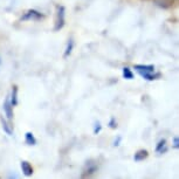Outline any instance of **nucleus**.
<instances>
[{"label":"nucleus","mask_w":179,"mask_h":179,"mask_svg":"<svg viewBox=\"0 0 179 179\" xmlns=\"http://www.w3.org/2000/svg\"><path fill=\"white\" fill-rule=\"evenodd\" d=\"M109 127H110L111 129H116V128H117V122H116L115 117L110 118V121H109Z\"/></svg>","instance_id":"nucleus-16"},{"label":"nucleus","mask_w":179,"mask_h":179,"mask_svg":"<svg viewBox=\"0 0 179 179\" xmlns=\"http://www.w3.org/2000/svg\"><path fill=\"white\" fill-rule=\"evenodd\" d=\"M41 19H44V14H41L40 12L35 10H28L26 13H23L21 17V21H27V20H34V21H39Z\"/></svg>","instance_id":"nucleus-2"},{"label":"nucleus","mask_w":179,"mask_h":179,"mask_svg":"<svg viewBox=\"0 0 179 179\" xmlns=\"http://www.w3.org/2000/svg\"><path fill=\"white\" fill-rule=\"evenodd\" d=\"M135 69L143 77L146 74L153 73L155 72V66L153 65H135Z\"/></svg>","instance_id":"nucleus-3"},{"label":"nucleus","mask_w":179,"mask_h":179,"mask_svg":"<svg viewBox=\"0 0 179 179\" xmlns=\"http://www.w3.org/2000/svg\"><path fill=\"white\" fill-rule=\"evenodd\" d=\"M119 142H121V137H118L117 140H115V142H114V145L118 146V145H119Z\"/></svg>","instance_id":"nucleus-18"},{"label":"nucleus","mask_w":179,"mask_h":179,"mask_svg":"<svg viewBox=\"0 0 179 179\" xmlns=\"http://www.w3.org/2000/svg\"><path fill=\"white\" fill-rule=\"evenodd\" d=\"M97 169H98V166H97V164L94 160H88V162L85 163L82 177H89L91 174H94L97 171Z\"/></svg>","instance_id":"nucleus-4"},{"label":"nucleus","mask_w":179,"mask_h":179,"mask_svg":"<svg viewBox=\"0 0 179 179\" xmlns=\"http://www.w3.org/2000/svg\"><path fill=\"white\" fill-rule=\"evenodd\" d=\"M11 103L13 106H15L18 104V87L17 85H13L12 88V96H11Z\"/></svg>","instance_id":"nucleus-12"},{"label":"nucleus","mask_w":179,"mask_h":179,"mask_svg":"<svg viewBox=\"0 0 179 179\" xmlns=\"http://www.w3.org/2000/svg\"><path fill=\"white\" fill-rule=\"evenodd\" d=\"M20 166H21V170H23V173L25 174L26 177H31V176L33 174V168H32V165H31L28 162L23 160L21 164H20Z\"/></svg>","instance_id":"nucleus-6"},{"label":"nucleus","mask_w":179,"mask_h":179,"mask_svg":"<svg viewBox=\"0 0 179 179\" xmlns=\"http://www.w3.org/2000/svg\"><path fill=\"white\" fill-rule=\"evenodd\" d=\"M2 108H4V112H5L6 117L8 118V119H12L13 118V106H12L10 98H6Z\"/></svg>","instance_id":"nucleus-5"},{"label":"nucleus","mask_w":179,"mask_h":179,"mask_svg":"<svg viewBox=\"0 0 179 179\" xmlns=\"http://www.w3.org/2000/svg\"><path fill=\"white\" fill-rule=\"evenodd\" d=\"M168 151V146H166V140L160 139L156 145V152L157 153H165Z\"/></svg>","instance_id":"nucleus-10"},{"label":"nucleus","mask_w":179,"mask_h":179,"mask_svg":"<svg viewBox=\"0 0 179 179\" xmlns=\"http://www.w3.org/2000/svg\"><path fill=\"white\" fill-rule=\"evenodd\" d=\"M74 48V41L73 39H69L68 40V44H67V47H66V51H65V57H68V56L72 54V51Z\"/></svg>","instance_id":"nucleus-13"},{"label":"nucleus","mask_w":179,"mask_h":179,"mask_svg":"<svg viewBox=\"0 0 179 179\" xmlns=\"http://www.w3.org/2000/svg\"><path fill=\"white\" fill-rule=\"evenodd\" d=\"M25 142H26L27 145H35L36 144V138L34 137V135L31 131H28V132L25 134Z\"/></svg>","instance_id":"nucleus-11"},{"label":"nucleus","mask_w":179,"mask_h":179,"mask_svg":"<svg viewBox=\"0 0 179 179\" xmlns=\"http://www.w3.org/2000/svg\"><path fill=\"white\" fill-rule=\"evenodd\" d=\"M123 77L125 78V80H132V78H134V73L131 72V69L129 67L123 68Z\"/></svg>","instance_id":"nucleus-14"},{"label":"nucleus","mask_w":179,"mask_h":179,"mask_svg":"<svg viewBox=\"0 0 179 179\" xmlns=\"http://www.w3.org/2000/svg\"><path fill=\"white\" fill-rule=\"evenodd\" d=\"M173 148L174 149H178L179 148V139H178V137H177V136L173 138Z\"/></svg>","instance_id":"nucleus-17"},{"label":"nucleus","mask_w":179,"mask_h":179,"mask_svg":"<svg viewBox=\"0 0 179 179\" xmlns=\"http://www.w3.org/2000/svg\"><path fill=\"white\" fill-rule=\"evenodd\" d=\"M174 1L176 0H153V4L158 6V7H160V8L166 10V8H170L171 6L173 5Z\"/></svg>","instance_id":"nucleus-7"},{"label":"nucleus","mask_w":179,"mask_h":179,"mask_svg":"<svg viewBox=\"0 0 179 179\" xmlns=\"http://www.w3.org/2000/svg\"><path fill=\"white\" fill-rule=\"evenodd\" d=\"M66 23V8L63 6H57L56 7V18H55V26L54 31L57 32L65 27Z\"/></svg>","instance_id":"nucleus-1"},{"label":"nucleus","mask_w":179,"mask_h":179,"mask_svg":"<svg viewBox=\"0 0 179 179\" xmlns=\"http://www.w3.org/2000/svg\"><path fill=\"white\" fill-rule=\"evenodd\" d=\"M102 130V125H101V122L100 121H96L95 123H94V135H98L100 132H101Z\"/></svg>","instance_id":"nucleus-15"},{"label":"nucleus","mask_w":179,"mask_h":179,"mask_svg":"<svg viewBox=\"0 0 179 179\" xmlns=\"http://www.w3.org/2000/svg\"><path fill=\"white\" fill-rule=\"evenodd\" d=\"M0 66H1V57H0Z\"/></svg>","instance_id":"nucleus-19"},{"label":"nucleus","mask_w":179,"mask_h":179,"mask_svg":"<svg viewBox=\"0 0 179 179\" xmlns=\"http://www.w3.org/2000/svg\"><path fill=\"white\" fill-rule=\"evenodd\" d=\"M148 156H149V152L146 151V150H144V149H140V150H138V151L135 153L134 160L135 162H143L144 159L148 158Z\"/></svg>","instance_id":"nucleus-8"},{"label":"nucleus","mask_w":179,"mask_h":179,"mask_svg":"<svg viewBox=\"0 0 179 179\" xmlns=\"http://www.w3.org/2000/svg\"><path fill=\"white\" fill-rule=\"evenodd\" d=\"M0 122H1V125H2V130L6 132V135L12 136V135H13V130H12L11 124L8 123L4 117H0Z\"/></svg>","instance_id":"nucleus-9"}]
</instances>
